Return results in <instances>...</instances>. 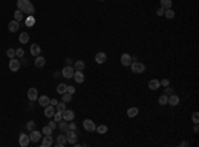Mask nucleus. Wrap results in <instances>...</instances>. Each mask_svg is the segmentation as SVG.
Here are the masks:
<instances>
[{
  "instance_id": "f257e3e1",
  "label": "nucleus",
  "mask_w": 199,
  "mask_h": 147,
  "mask_svg": "<svg viewBox=\"0 0 199 147\" xmlns=\"http://www.w3.org/2000/svg\"><path fill=\"white\" fill-rule=\"evenodd\" d=\"M16 5H17V9H20L23 13H28V15L35 13V7L29 0H17Z\"/></svg>"
},
{
  "instance_id": "f03ea898",
  "label": "nucleus",
  "mask_w": 199,
  "mask_h": 147,
  "mask_svg": "<svg viewBox=\"0 0 199 147\" xmlns=\"http://www.w3.org/2000/svg\"><path fill=\"white\" fill-rule=\"evenodd\" d=\"M131 72L134 73V74H139V73H143L145 72V65L142 64V62H131Z\"/></svg>"
},
{
  "instance_id": "7ed1b4c3",
  "label": "nucleus",
  "mask_w": 199,
  "mask_h": 147,
  "mask_svg": "<svg viewBox=\"0 0 199 147\" xmlns=\"http://www.w3.org/2000/svg\"><path fill=\"white\" fill-rule=\"evenodd\" d=\"M61 76L64 78H73V76H74V69L72 66H64L61 70Z\"/></svg>"
},
{
  "instance_id": "20e7f679",
  "label": "nucleus",
  "mask_w": 199,
  "mask_h": 147,
  "mask_svg": "<svg viewBox=\"0 0 199 147\" xmlns=\"http://www.w3.org/2000/svg\"><path fill=\"white\" fill-rule=\"evenodd\" d=\"M65 137H66V142L70 144H74L77 142V135H76L74 130H68L65 133Z\"/></svg>"
},
{
  "instance_id": "39448f33",
  "label": "nucleus",
  "mask_w": 199,
  "mask_h": 147,
  "mask_svg": "<svg viewBox=\"0 0 199 147\" xmlns=\"http://www.w3.org/2000/svg\"><path fill=\"white\" fill-rule=\"evenodd\" d=\"M84 125V129H85L86 131H89V133H93V131H96V125H94V122L90 119H85L83 122Z\"/></svg>"
},
{
  "instance_id": "423d86ee",
  "label": "nucleus",
  "mask_w": 199,
  "mask_h": 147,
  "mask_svg": "<svg viewBox=\"0 0 199 147\" xmlns=\"http://www.w3.org/2000/svg\"><path fill=\"white\" fill-rule=\"evenodd\" d=\"M29 142H31V139H29V135L21 133L20 137H19V144H20L21 147H27L28 144H29Z\"/></svg>"
},
{
  "instance_id": "0eeeda50",
  "label": "nucleus",
  "mask_w": 199,
  "mask_h": 147,
  "mask_svg": "<svg viewBox=\"0 0 199 147\" xmlns=\"http://www.w3.org/2000/svg\"><path fill=\"white\" fill-rule=\"evenodd\" d=\"M9 70L11 72H17L19 69H20V61L16 60V58H11L9 60Z\"/></svg>"
},
{
  "instance_id": "6e6552de",
  "label": "nucleus",
  "mask_w": 199,
  "mask_h": 147,
  "mask_svg": "<svg viewBox=\"0 0 199 147\" xmlns=\"http://www.w3.org/2000/svg\"><path fill=\"white\" fill-rule=\"evenodd\" d=\"M62 115V119L66 121V122H69V121H73L74 119V111H72V110H64L61 113Z\"/></svg>"
},
{
  "instance_id": "1a4fd4ad",
  "label": "nucleus",
  "mask_w": 199,
  "mask_h": 147,
  "mask_svg": "<svg viewBox=\"0 0 199 147\" xmlns=\"http://www.w3.org/2000/svg\"><path fill=\"white\" fill-rule=\"evenodd\" d=\"M131 62H133V58L129 53H124V55L121 56V64L124 66H129L131 65Z\"/></svg>"
},
{
  "instance_id": "9d476101",
  "label": "nucleus",
  "mask_w": 199,
  "mask_h": 147,
  "mask_svg": "<svg viewBox=\"0 0 199 147\" xmlns=\"http://www.w3.org/2000/svg\"><path fill=\"white\" fill-rule=\"evenodd\" d=\"M94 60H96L97 64H105L108 60V56H106V53H104V52H98V53H96Z\"/></svg>"
},
{
  "instance_id": "9b49d317",
  "label": "nucleus",
  "mask_w": 199,
  "mask_h": 147,
  "mask_svg": "<svg viewBox=\"0 0 199 147\" xmlns=\"http://www.w3.org/2000/svg\"><path fill=\"white\" fill-rule=\"evenodd\" d=\"M179 102H181V99H179L178 96H175V94L167 97V105H170V106H178Z\"/></svg>"
},
{
  "instance_id": "f8f14e48",
  "label": "nucleus",
  "mask_w": 199,
  "mask_h": 147,
  "mask_svg": "<svg viewBox=\"0 0 199 147\" xmlns=\"http://www.w3.org/2000/svg\"><path fill=\"white\" fill-rule=\"evenodd\" d=\"M29 139H31L33 143H37L39 140L41 139V133L37 130H32L31 134H29Z\"/></svg>"
},
{
  "instance_id": "ddd939ff",
  "label": "nucleus",
  "mask_w": 199,
  "mask_h": 147,
  "mask_svg": "<svg viewBox=\"0 0 199 147\" xmlns=\"http://www.w3.org/2000/svg\"><path fill=\"white\" fill-rule=\"evenodd\" d=\"M19 28H20V24H19V21H16V20L9 21V24H8V29H9L11 33H14V32H17V31H19Z\"/></svg>"
},
{
  "instance_id": "4468645a",
  "label": "nucleus",
  "mask_w": 199,
  "mask_h": 147,
  "mask_svg": "<svg viewBox=\"0 0 199 147\" xmlns=\"http://www.w3.org/2000/svg\"><path fill=\"white\" fill-rule=\"evenodd\" d=\"M73 77H74V81L77 82V84H81V82H84V80H85V74L83 73V70H76Z\"/></svg>"
},
{
  "instance_id": "2eb2a0df",
  "label": "nucleus",
  "mask_w": 199,
  "mask_h": 147,
  "mask_svg": "<svg viewBox=\"0 0 199 147\" xmlns=\"http://www.w3.org/2000/svg\"><path fill=\"white\" fill-rule=\"evenodd\" d=\"M55 113H56V109H55V106H47L45 107V110H44V115L47 117V118H52V117L55 115Z\"/></svg>"
},
{
  "instance_id": "dca6fc26",
  "label": "nucleus",
  "mask_w": 199,
  "mask_h": 147,
  "mask_svg": "<svg viewBox=\"0 0 199 147\" xmlns=\"http://www.w3.org/2000/svg\"><path fill=\"white\" fill-rule=\"evenodd\" d=\"M28 98H29V101H31V102L36 101V99L39 98V96H37V89H35V88H31V89L28 90Z\"/></svg>"
},
{
  "instance_id": "f3484780",
  "label": "nucleus",
  "mask_w": 199,
  "mask_h": 147,
  "mask_svg": "<svg viewBox=\"0 0 199 147\" xmlns=\"http://www.w3.org/2000/svg\"><path fill=\"white\" fill-rule=\"evenodd\" d=\"M40 53H41V48H40V45H39V44H32L31 55L35 56V57H37V56H40Z\"/></svg>"
},
{
  "instance_id": "a211bd4d",
  "label": "nucleus",
  "mask_w": 199,
  "mask_h": 147,
  "mask_svg": "<svg viewBox=\"0 0 199 147\" xmlns=\"http://www.w3.org/2000/svg\"><path fill=\"white\" fill-rule=\"evenodd\" d=\"M53 144V138L51 135H45V138H43L41 147H51Z\"/></svg>"
},
{
  "instance_id": "6ab92c4d",
  "label": "nucleus",
  "mask_w": 199,
  "mask_h": 147,
  "mask_svg": "<svg viewBox=\"0 0 199 147\" xmlns=\"http://www.w3.org/2000/svg\"><path fill=\"white\" fill-rule=\"evenodd\" d=\"M45 65V58L43 56H37L36 60H35V66L36 68H43Z\"/></svg>"
},
{
  "instance_id": "aec40b11",
  "label": "nucleus",
  "mask_w": 199,
  "mask_h": 147,
  "mask_svg": "<svg viewBox=\"0 0 199 147\" xmlns=\"http://www.w3.org/2000/svg\"><path fill=\"white\" fill-rule=\"evenodd\" d=\"M39 103H40V106H44V107H47L49 105V102H51V99L48 98L47 96H41V97H39Z\"/></svg>"
},
{
  "instance_id": "412c9836",
  "label": "nucleus",
  "mask_w": 199,
  "mask_h": 147,
  "mask_svg": "<svg viewBox=\"0 0 199 147\" xmlns=\"http://www.w3.org/2000/svg\"><path fill=\"white\" fill-rule=\"evenodd\" d=\"M159 86H161V84H159L158 80H151V81H149V89L150 90H157V89H159Z\"/></svg>"
},
{
  "instance_id": "4be33fe9",
  "label": "nucleus",
  "mask_w": 199,
  "mask_h": 147,
  "mask_svg": "<svg viewBox=\"0 0 199 147\" xmlns=\"http://www.w3.org/2000/svg\"><path fill=\"white\" fill-rule=\"evenodd\" d=\"M68 143V142H66V137H64V135H58L57 137V143H56V146L57 147H64L65 146V144Z\"/></svg>"
},
{
  "instance_id": "5701e85b",
  "label": "nucleus",
  "mask_w": 199,
  "mask_h": 147,
  "mask_svg": "<svg viewBox=\"0 0 199 147\" xmlns=\"http://www.w3.org/2000/svg\"><path fill=\"white\" fill-rule=\"evenodd\" d=\"M19 41H20L21 44H27L28 41H29V34L27 32H21L20 36H19Z\"/></svg>"
},
{
  "instance_id": "b1692460",
  "label": "nucleus",
  "mask_w": 199,
  "mask_h": 147,
  "mask_svg": "<svg viewBox=\"0 0 199 147\" xmlns=\"http://www.w3.org/2000/svg\"><path fill=\"white\" fill-rule=\"evenodd\" d=\"M138 113H139L138 107H130V109H127V117H129V118H134V117H137Z\"/></svg>"
},
{
  "instance_id": "393cba45",
  "label": "nucleus",
  "mask_w": 199,
  "mask_h": 147,
  "mask_svg": "<svg viewBox=\"0 0 199 147\" xmlns=\"http://www.w3.org/2000/svg\"><path fill=\"white\" fill-rule=\"evenodd\" d=\"M173 7V1L171 0H161V8L163 9H169Z\"/></svg>"
},
{
  "instance_id": "a878e982",
  "label": "nucleus",
  "mask_w": 199,
  "mask_h": 147,
  "mask_svg": "<svg viewBox=\"0 0 199 147\" xmlns=\"http://www.w3.org/2000/svg\"><path fill=\"white\" fill-rule=\"evenodd\" d=\"M58 129H60V130L62 131V133H66V131L69 130L68 129V123H66V121H60V122H58Z\"/></svg>"
},
{
  "instance_id": "bb28decb",
  "label": "nucleus",
  "mask_w": 199,
  "mask_h": 147,
  "mask_svg": "<svg viewBox=\"0 0 199 147\" xmlns=\"http://www.w3.org/2000/svg\"><path fill=\"white\" fill-rule=\"evenodd\" d=\"M14 17H15V20L16 21H21L23 19H24V13H23L20 9H17V11H15Z\"/></svg>"
},
{
  "instance_id": "cd10ccee",
  "label": "nucleus",
  "mask_w": 199,
  "mask_h": 147,
  "mask_svg": "<svg viewBox=\"0 0 199 147\" xmlns=\"http://www.w3.org/2000/svg\"><path fill=\"white\" fill-rule=\"evenodd\" d=\"M56 111H58V113H62L64 110H65V102L62 101V102H57V105H56Z\"/></svg>"
},
{
  "instance_id": "c85d7f7f",
  "label": "nucleus",
  "mask_w": 199,
  "mask_h": 147,
  "mask_svg": "<svg viewBox=\"0 0 199 147\" xmlns=\"http://www.w3.org/2000/svg\"><path fill=\"white\" fill-rule=\"evenodd\" d=\"M84 68H85V64H84V61L79 60V61L74 62V69H76V70H83Z\"/></svg>"
},
{
  "instance_id": "c756f323",
  "label": "nucleus",
  "mask_w": 199,
  "mask_h": 147,
  "mask_svg": "<svg viewBox=\"0 0 199 147\" xmlns=\"http://www.w3.org/2000/svg\"><path fill=\"white\" fill-rule=\"evenodd\" d=\"M35 23H36V20H35V17L32 16V15H29V17H28L27 21H25V25H27V27H33Z\"/></svg>"
},
{
  "instance_id": "7c9ffc66",
  "label": "nucleus",
  "mask_w": 199,
  "mask_h": 147,
  "mask_svg": "<svg viewBox=\"0 0 199 147\" xmlns=\"http://www.w3.org/2000/svg\"><path fill=\"white\" fill-rule=\"evenodd\" d=\"M165 16L167 19H174L175 17V12L171 9V8H169V9H165Z\"/></svg>"
},
{
  "instance_id": "2f4dec72",
  "label": "nucleus",
  "mask_w": 199,
  "mask_h": 147,
  "mask_svg": "<svg viewBox=\"0 0 199 147\" xmlns=\"http://www.w3.org/2000/svg\"><path fill=\"white\" fill-rule=\"evenodd\" d=\"M66 86L65 84H60V85H57V93L58 94H64V93L66 92Z\"/></svg>"
},
{
  "instance_id": "473e14b6",
  "label": "nucleus",
  "mask_w": 199,
  "mask_h": 147,
  "mask_svg": "<svg viewBox=\"0 0 199 147\" xmlns=\"http://www.w3.org/2000/svg\"><path fill=\"white\" fill-rule=\"evenodd\" d=\"M96 131L98 134H105L108 131V127L105 126V125H100V126H97L96 127Z\"/></svg>"
},
{
  "instance_id": "72a5a7b5",
  "label": "nucleus",
  "mask_w": 199,
  "mask_h": 147,
  "mask_svg": "<svg viewBox=\"0 0 199 147\" xmlns=\"http://www.w3.org/2000/svg\"><path fill=\"white\" fill-rule=\"evenodd\" d=\"M158 102H159V105H162V106H165V105H167V96H161L159 98H158Z\"/></svg>"
},
{
  "instance_id": "f704fd0d",
  "label": "nucleus",
  "mask_w": 199,
  "mask_h": 147,
  "mask_svg": "<svg viewBox=\"0 0 199 147\" xmlns=\"http://www.w3.org/2000/svg\"><path fill=\"white\" fill-rule=\"evenodd\" d=\"M62 101H64V102H70V101H72V94H69V93H64V94H62Z\"/></svg>"
},
{
  "instance_id": "c9c22d12",
  "label": "nucleus",
  "mask_w": 199,
  "mask_h": 147,
  "mask_svg": "<svg viewBox=\"0 0 199 147\" xmlns=\"http://www.w3.org/2000/svg\"><path fill=\"white\" fill-rule=\"evenodd\" d=\"M15 56H16V51L12 49V48L8 49V51H7V57L11 60V58H15Z\"/></svg>"
},
{
  "instance_id": "e433bc0d",
  "label": "nucleus",
  "mask_w": 199,
  "mask_h": 147,
  "mask_svg": "<svg viewBox=\"0 0 199 147\" xmlns=\"http://www.w3.org/2000/svg\"><path fill=\"white\" fill-rule=\"evenodd\" d=\"M35 126H36V123L33 122V121H28V123H27V129L28 131H32V130H35Z\"/></svg>"
},
{
  "instance_id": "4c0bfd02",
  "label": "nucleus",
  "mask_w": 199,
  "mask_h": 147,
  "mask_svg": "<svg viewBox=\"0 0 199 147\" xmlns=\"http://www.w3.org/2000/svg\"><path fill=\"white\" fill-rule=\"evenodd\" d=\"M53 121H55V122H60V121H62V115H61V113H58V111H56L55 115H53Z\"/></svg>"
},
{
  "instance_id": "58836bf2",
  "label": "nucleus",
  "mask_w": 199,
  "mask_h": 147,
  "mask_svg": "<svg viewBox=\"0 0 199 147\" xmlns=\"http://www.w3.org/2000/svg\"><path fill=\"white\" fill-rule=\"evenodd\" d=\"M192 122L195 123V125H198V122H199V113L198 111H194V113H192Z\"/></svg>"
},
{
  "instance_id": "ea45409f",
  "label": "nucleus",
  "mask_w": 199,
  "mask_h": 147,
  "mask_svg": "<svg viewBox=\"0 0 199 147\" xmlns=\"http://www.w3.org/2000/svg\"><path fill=\"white\" fill-rule=\"evenodd\" d=\"M52 129L49 126H45V127H43V134H44V135H51L52 134Z\"/></svg>"
},
{
  "instance_id": "a19ab883",
  "label": "nucleus",
  "mask_w": 199,
  "mask_h": 147,
  "mask_svg": "<svg viewBox=\"0 0 199 147\" xmlns=\"http://www.w3.org/2000/svg\"><path fill=\"white\" fill-rule=\"evenodd\" d=\"M159 84H161L162 86H165V88H166V86H169V85H170V81H169L167 78H163L161 82H159Z\"/></svg>"
},
{
  "instance_id": "79ce46f5",
  "label": "nucleus",
  "mask_w": 199,
  "mask_h": 147,
  "mask_svg": "<svg viewBox=\"0 0 199 147\" xmlns=\"http://www.w3.org/2000/svg\"><path fill=\"white\" fill-rule=\"evenodd\" d=\"M48 126H49V127H51L52 130H55L56 127H57V122H55V121H51V122H49V123H48Z\"/></svg>"
},
{
  "instance_id": "37998d69",
  "label": "nucleus",
  "mask_w": 199,
  "mask_h": 147,
  "mask_svg": "<svg viewBox=\"0 0 199 147\" xmlns=\"http://www.w3.org/2000/svg\"><path fill=\"white\" fill-rule=\"evenodd\" d=\"M74 92H76L74 86H66V93H69V94H73Z\"/></svg>"
},
{
  "instance_id": "c03bdc74",
  "label": "nucleus",
  "mask_w": 199,
  "mask_h": 147,
  "mask_svg": "<svg viewBox=\"0 0 199 147\" xmlns=\"http://www.w3.org/2000/svg\"><path fill=\"white\" fill-rule=\"evenodd\" d=\"M16 56L17 57H23V56H24V51H23V49H17L16 51Z\"/></svg>"
},
{
  "instance_id": "a18cd8bd",
  "label": "nucleus",
  "mask_w": 199,
  "mask_h": 147,
  "mask_svg": "<svg viewBox=\"0 0 199 147\" xmlns=\"http://www.w3.org/2000/svg\"><path fill=\"white\" fill-rule=\"evenodd\" d=\"M157 15H158V16H163V15H165V9H163V8H158V9H157Z\"/></svg>"
},
{
  "instance_id": "49530a36",
  "label": "nucleus",
  "mask_w": 199,
  "mask_h": 147,
  "mask_svg": "<svg viewBox=\"0 0 199 147\" xmlns=\"http://www.w3.org/2000/svg\"><path fill=\"white\" fill-rule=\"evenodd\" d=\"M165 93H166V96H167V94H173V88H170V85H169V86H166V90H165Z\"/></svg>"
},
{
  "instance_id": "de8ad7c7",
  "label": "nucleus",
  "mask_w": 199,
  "mask_h": 147,
  "mask_svg": "<svg viewBox=\"0 0 199 147\" xmlns=\"http://www.w3.org/2000/svg\"><path fill=\"white\" fill-rule=\"evenodd\" d=\"M68 129H69V130H76V123L74 122L69 123V125H68Z\"/></svg>"
},
{
  "instance_id": "09e8293b",
  "label": "nucleus",
  "mask_w": 199,
  "mask_h": 147,
  "mask_svg": "<svg viewBox=\"0 0 199 147\" xmlns=\"http://www.w3.org/2000/svg\"><path fill=\"white\" fill-rule=\"evenodd\" d=\"M49 105H52V106H56V105H57V99H56V98H52L51 102H49Z\"/></svg>"
},
{
  "instance_id": "8fccbe9b",
  "label": "nucleus",
  "mask_w": 199,
  "mask_h": 147,
  "mask_svg": "<svg viewBox=\"0 0 199 147\" xmlns=\"http://www.w3.org/2000/svg\"><path fill=\"white\" fill-rule=\"evenodd\" d=\"M194 131H195V133H198V131H199V129H198V125H195V127H194Z\"/></svg>"
},
{
  "instance_id": "3c124183",
  "label": "nucleus",
  "mask_w": 199,
  "mask_h": 147,
  "mask_svg": "<svg viewBox=\"0 0 199 147\" xmlns=\"http://www.w3.org/2000/svg\"><path fill=\"white\" fill-rule=\"evenodd\" d=\"M100 1H105V0H100Z\"/></svg>"
}]
</instances>
